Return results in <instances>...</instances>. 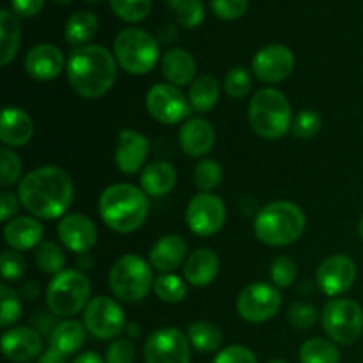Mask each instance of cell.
<instances>
[{"mask_svg":"<svg viewBox=\"0 0 363 363\" xmlns=\"http://www.w3.org/2000/svg\"><path fill=\"white\" fill-rule=\"evenodd\" d=\"M21 208L38 220H57L67 215L74 197L73 179L57 165L30 170L18 184Z\"/></svg>","mask_w":363,"mask_h":363,"instance_id":"obj_1","label":"cell"},{"mask_svg":"<svg viewBox=\"0 0 363 363\" xmlns=\"http://www.w3.org/2000/svg\"><path fill=\"white\" fill-rule=\"evenodd\" d=\"M66 74L80 98H103L117 80L116 55L99 45L78 46L67 57Z\"/></svg>","mask_w":363,"mask_h":363,"instance_id":"obj_2","label":"cell"},{"mask_svg":"<svg viewBox=\"0 0 363 363\" xmlns=\"http://www.w3.org/2000/svg\"><path fill=\"white\" fill-rule=\"evenodd\" d=\"M98 211L103 223L113 233L131 234L147 220L149 195L135 184H112L99 197Z\"/></svg>","mask_w":363,"mask_h":363,"instance_id":"obj_3","label":"cell"},{"mask_svg":"<svg viewBox=\"0 0 363 363\" xmlns=\"http://www.w3.org/2000/svg\"><path fill=\"white\" fill-rule=\"evenodd\" d=\"M305 225L307 218L300 206L289 201H275L257 211L254 220V234L268 247H289L300 240Z\"/></svg>","mask_w":363,"mask_h":363,"instance_id":"obj_4","label":"cell"},{"mask_svg":"<svg viewBox=\"0 0 363 363\" xmlns=\"http://www.w3.org/2000/svg\"><path fill=\"white\" fill-rule=\"evenodd\" d=\"M293 119L289 99L277 89H261L248 103V121L252 130L266 140H279L286 137L293 126Z\"/></svg>","mask_w":363,"mask_h":363,"instance_id":"obj_5","label":"cell"},{"mask_svg":"<svg viewBox=\"0 0 363 363\" xmlns=\"http://www.w3.org/2000/svg\"><path fill=\"white\" fill-rule=\"evenodd\" d=\"M108 287L117 300L138 303L155 287L152 266L135 254L123 255L110 268Z\"/></svg>","mask_w":363,"mask_h":363,"instance_id":"obj_6","label":"cell"},{"mask_svg":"<svg viewBox=\"0 0 363 363\" xmlns=\"http://www.w3.org/2000/svg\"><path fill=\"white\" fill-rule=\"evenodd\" d=\"M91 301V282L80 269H64L46 287V305L57 318L71 319Z\"/></svg>","mask_w":363,"mask_h":363,"instance_id":"obj_7","label":"cell"},{"mask_svg":"<svg viewBox=\"0 0 363 363\" xmlns=\"http://www.w3.org/2000/svg\"><path fill=\"white\" fill-rule=\"evenodd\" d=\"M113 55L126 73L138 77L155 69L160 59V45L149 32L130 27L116 35Z\"/></svg>","mask_w":363,"mask_h":363,"instance_id":"obj_8","label":"cell"},{"mask_svg":"<svg viewBox=\"0 0 363 363\" xmlns=\"http://www.w3.org/2000/svg\"><path fill=\"white\" fill-rule=\"evenodd\" d=\"M321 323L332 342L351 346L363 333V308L351 298H332L323 308Z\"/></svg>","mask_w":363,"mask_h":363,"instance_id":"obj_9","label":"cell"},{"mask_svg":"<svg viewBox=\"0 0 363 363\" xmlns=\"http://www.w3.org/2000/svg\"><path fill=\"white\" fill-rule=\"evenodd\" d=\"M282 307V294L279 287L268 282H254L245 287L236 300V311L247 323H266L279 314Z\"/></svg>","mask_w":363,"mask_h":363,"instance_id":"obj_10","label":"cell"},{"mask_svg":"<svg viewBox=\"0 0 363 363\" xmlns=\"http://www.w3.org/2000/svg\"><path fill=\"white\" fill-rule=\"evenodd\" d=\"M84 326L94 339L110 340L126 332V314L113 298L96 296L84 311Z\"/></svg>","mask_w":363,"mask_h":363,"instance_id":"obj_11","label":"cell"},{"mask_svg":"<svg viewBox=\"0 0 363 363\" xmlns=\"http://www.w3.org/2000/svg\"><path fill=\"white\" fill-rule=\"evenodd\" d=\"M145 106L149 116L162 124L186 123L191 113V105L188 96L172 84H156L145 94Z\"/></svg>","mask_w":363,"mask_h":363,"instance_id":"obj_12","label":"cell"},{"mask_svg":"<svg viewBox=\"0 0 363 363\" xmlns=\"http://www.w3.org/2000/svg\"><path fill=\"white\" fill-rule=\"evenodd\" d=\"M186 225L195 236L209 238L223 229L227 209L222 199L215 194H197L186 208Z\"/></svg>","mask_w":363,"mask_h":363,"instance_id":"obj_13","label":"cell"},{"mask_svg":"<svg viewBox=\"0 0 363 363\" xmlns=\"http://www.w3.org/2000/svg\"><path fill=\"white\" fill-rule=\"evenodd\" d=\"M145 363H190V340L174 326L160 328L145 339Z\"/></svg>","mask_w":363,"mask_h":363,"instance_id":"obj_14","label":"cell"},{"mask_svg":"<svg viewBox=\"0 0 363 363\" xmlns=\"http://www.w3.org/2000/svg\"><path fill=\"white\" fill-rule=\"evenodd\" d=\"M318 286L326 296L339 298L346 294L357 280V264L350 255L335 254L326 257L315 272Z\"/></svg>","mask_w":363,"mask_h":363,"instance_id":"obj_15","label":"cell"},{"mask_svg":"<svg viewBox=\"0 0 363 363\" xmlns=\"http://www.w3.org/2000/svg\"><path fill=\"white\" fill-rule=\"evenodd\" d=\"M294 53L284 45H268L252 59V71L262 84H280L294 71Z\"/></svg>","mask_w":363,"mask_h":363,"instance_id":"obj_16","label":"cell"},{"mask_svg":"<svg viewBox=\"0 0 363 363\" xmlns=\"http://www.w3.org/2000/svg\"><path fill=\"white\" fill-rule=\"evenodd\" d=\"M57 236L67 250L74 254H89L98 243V227L82 213H67L57 225Z\"/></svg>","mask_w":363,"mask_h":363,"instance_id":"obj_17","label":"cell"},{"mask_svg":"<svg viewBox=\"0 0 363 363\" xmlns=\"http://www.w3.org/2000/svg\"><path fill=\"white\" fill-rule=\"evenodd\" d=\"M66 62L60 48L50 43H41L28 50L23 59V67L25 73L34 80L50 82L66 69Z\"/></svg>","mask_w":363,"mask_h":363,"instance_id":"obj_18","label":"cell"},{"mask_svg":"<svg viewBox=\"0 0 363 363\" xmlns=\"http://www.w3.org/2000/svg\"><path fill=\"white\" fill-rule=\"evenodd\" d=\"M149 151H151V144L145 135L135 130H121L116 155H113L117 169L126 176H133L144 167Z\"/></svg>","mask_w":363,"mask_h":363,"instance_id":"obj_19","label":"cell"},{"mask_svg":"<svg viewBox=\"0 0 363 363\" xmlns=\"http://www.w3.org/2000/svg\"><path fill=\"white\" fill-rule=\"evenodd\" d=\"M2 353L16 363L35 360L43 354L41 333L30 326H13L2 335Z\"/></svg>","mask_w":363,"mask_h":363,"instance_id":"obj_20","label":"cell"},{"mask_svg":"<svg viewBox=\"0 0 363 363\" xmlns=\"http://www.w3.org/2000/svg\"><path fill=\"white\" fill-rule=\"evenodd\" d=\"M216 133L209 121L195 117L188 119L179 128V145L191 158H202L215 147Z\"/></svg>","mask_w":363,"mask_h":363,"instance_id":"obj_21","label":"cell"},{"mask_svg":"<svg viewBox=\"0 0 363 363\" xmlns=\"http://www.w3.org/2000/svg\"><path fill=\"white\" fill-rule=\"evenodd\" d=\"M186 241L179 234H165L152 245L149 252V264L160 273H174L183 262H186Z\"/></svg>","mask_w":363,"mask_h":363,"instance_id":"obj_22","label":"cell"},{"mask_svg":"<svg viewBox=\"0 0 363 363\" xmlns=\"http://www.w3.org/2000/svg\"><path fill=\"white\" fill-rule=\"evenodd\" d=\"M34 123L28 112L20 106H6L0 119V140L4 147H23L32 140Z\"/></svg>","mask_w":363,"mask_h":363,"instance_id":"obj_23","label":"cell"},{"mask_svg":"<svg viewBox=\"0 0 363 363\" xmlns=\"http://www.w3.org/2000/svg\"><path fill=\"white\" fill-rule=\"evenodd\" d=\"M45 229L34 216H16L4 227V240L11 250L27 252L43 243Z\"/></svg>","mask_w":363,"mask_h":363,"instance_id":"obj_24","label":"cell"},{"mask_svg":"<svg viewBox=\"0 0 363 363\" xmlns=\"http://www.w3.org/2000/svg\"><path fill=\"white\" fill-rule=\"evenodd\" d=\"M184 280L194 287H206L220 272V259L211 248H197L184 262Z\"/></svg>","mask_w":363,"mask_h":363,"instance_id":"obj_25","label":"cell"},{"mask_svg":"<svg viewBox=\"0 0 363 363\" xmlns=\"http://www.w3.org/2000/svg\"><path fill=\"white\" fill-rule=\"evenodd\" d=\"M162 71L167 82L176 87L191 85L197 78V64L190 52L183 48H170L162 57Z\"/></svg>","mask_w":363,"mask_h":363,"instance_id":"obj_26","label":"cell"},{"mask_svg":"<svg viewBox=\"0 0 363 363\" xmlns=\"http://www.w3.org/2000/svg\"><path fill=\"white\" fill-rule=\"evenodd\" d=\"M177 183V172L169 162H152L142 170L140 188L149 197H163L170 194Z\"/></svg>","mask_w":363,"mask_h":363,"instance_id":"obj_27","label":"cell"},{"mask_svg":"<svg viewBox=\"0 0 363 363\" xmlns=\"http://www.w3.org/2000/svg\"><path fill=\"white\" fill-rule=\"evenodd\" d=\"M85 342V326L77 319H64L57 323L50 332V347L71 357L78 353Z\"/></svg>","mask_w":363,"mask_h":363,"instance_id":"obj_28","label":"cell"},{"mask_svg":"<svg viewBox=\"0 0 363 363\" xmlns=\"http://www.w3.org/2000/svg\"><path fill=\"white\" fill-rule=\"evenodd\" d=\"M21 43L20 20L11 11L0 13V66H7L14 60Z\"/></svg>","mask_w":363,"mask_h":363,"instance_id":"obj_29","label":"cell"},{"mask_svg":"<svg viewBox=\"0 0 363 363\" xmlns=\"http://www.w3.org/2000/svg\"><path fill=\"white\" fill-rule=\"evenodd\" d=\"M220 99V84L211 74H199L190 85L188 92V101L191 110L206 113L216 106Z\"/></svg>","mask_w":363,"mask_h":363,"instance_id":"obj_30","label":"cell"},{"mask_svg":"<svg viewBox=\"0 0 363 363\" xmlns=\"http://www.w3.org/2000/svg\"><path fill=\"white\" fill-rule=\"evenodd\" d=\"M99 21L98 16L91 11H77L66 21L64 38L73 46H85L96 34H98Z\"/></svg>","mask_w":363,"mask_h":363,"instance_id":"obj_31","label":"cell"},{"mask_svg":"<svg viewBox=\"0 0 363 363\" xmlns=\"http://www.w3.org/2000/svg\"><path fill=\"white\" fill-rule=\"evenodd\" d=\"M188 340L201 353H215L223 342L222 332L211 321H195L188 326Z\"/></svg>","mask_w":363,"mask_h":363,"instance_id":"obj_32","label":"cell"},{"mask_svg":"<svg viewBox=\"0 0 363 363\" xmlns=\"http://www.w3.org/2000/svg\"><path fill=\"white\" fill-rule=\"evenodd\" d=\"M300 363H340V351L332 340L314 337L300 347Z\"/></svg>","mask_w":363,"mask_h":363,"instance_id":"obj_33","label":"cell"},{"mask_svg":"<svg viewBox=\"0 0 363 363\" xmlns=\"http://www.w3.org/2000/svg\"><path fill=\"white\" fill-rule=\"evenodd\" d=\"M34 261L39 272L46 273V275L55 277L57 273L64 272L66 266V254H64L62 247L57 245L55 241L45 240L34 252Z\"/></svg>","mask_w":363,"mask_h":363,"instance_id":"obj_34","label":"cell"},{"mask_svg":"<svg viewBox=\"0 0 363 363\" xmlns=\"http://www.w3.org/2000/svg\"><path fill=\"white\" fill-rule=\"evenodd\" d=\"M223 179V170L216 160L204 158L195 165L194 183L201 190V194H213V190L220 186Z\"/></svg>","mask_w":363,"mask_h":363,"instance_id":"obj_35","label":"cell"},{"mask_svg":"<svg viewBox=\"0 0 363 363\" xmlns=\"http://www.w3.org/2000/svg\"><path fill=\"white\" fill-rule=\"evenodd\" d=\"M156 296L165 303H179L186 298V282L181 277L174 275V273H162L158 279L155 280V287H152Z\"/></svg>","mask_w":363,"mask_h":363,"instance_id":"obj_36","label":"cell"},{"mask_svg":"<svg viewBox=\"0 0 363 363\" xmlns=\"http://www.w3.org/2000/svg\"><path fill=\"white\" fill-rule=\"evenodd\" d=\"M167 4L176 13L181 27L195 28L204 21L206 11L201 0H167Z\"/></svg>","mask_w":363,"mask_h":363,"instance_id":"obj_37","label":"cell"},{"mask_svg":"<svg viewBox=\"0 0 363 363\" xmlns=\"http://www.w3.org/2000/svg\"><path fill=\"white\" fill-rule=\"evenodd\" d=\"M110 7L126 23H138L149 16L152 0H110Z\"/></svg>","mask_w":363,"mask_h":363,"instance_id":"obj_38","label":"cell"},{"mask_svg":"<svg viewBox=\"0 0 363 363\" xmlns=\"http://www.w3.org/2000/svg\"><path fill=\"white\" fill-rule=\"evenodd\" d=\"M323 126V117L315 110H301L294 116L291 133L298 140H308L315 137Z\"/></svg>","mask_w":363,"mask_h":363,"instance_id":"obj_39","label":"cell"},{"mask_svg":"<svg viewBox=\"0 0 363 363\" xmlns=\"http://www.w3.org/2000/svg\"><path fill=\"white\" fill-rule=\"evenodd\" d=\"M0 184L4 188H11L14 184H20L21 172H23V165H21V160L18 158V155L14 151H11L9 147L0 149Z\"/></svg>","mask_w":363,"mask_h":363,"instance_id":"obj_40","label":"cell"},{"mask_svg":"<svg viewBox=\"0 0 363 363\" xmlns=\"http://www.w3.org/2000/svg\"><path fill=\"white\" fill-rule=\"evenodd\" d=\"M0 301H2V311H0V326L14 325L21 318V300L20 294L7 286L6 282L0 286Z\"/></svg>","mask_w":363,"mask_h":363,"instance_id":"obj_41","label":"cell"},{"mask_svg":"<svg viewBox=\"0 0 363 363\" xmlns=\"http://www.w3.org/2000/svg\"><path fill=\"white\" fill-rule=\"evenodd\" d=\"M223 91L233 99L247 98L252 91V74L245 67H233L223 78Z\"/></svg>","mask_w":363,"mask_h":363,"instance_id":"obj_42","label":"cell"},{"mask_svg":"<svg viewBox=\"0 0 363 363\" xmlns=\"http://www.w3.org/2000/svg\"><path fill=\"white\" fill-rule=\"evenodd\" d=\"M269 277H272L273 286L279 289H287L294 284L298 277V266L289 255H280L272 262L269 268Z\"/></svg>","mask_w":363,"mask_h":363,"instance_id":"obj_43","label":"cell"},{"mask_svg":"<svg viewBox=\"0 0 363 363\" xmlns=\"http://www.w3.org/2000/svg\"><path fill=\"white\" fill-rule=\"evenodd\" d=\"M287 319H289L291 326L298 330H308L318 323L319 314L315 311L314 305L305 303V301H300V303L291 305V308L287 311Z\"/></svg>","mask_w":363,"mask_h":363,"instance_id":"obj_44","label":"cell"},{"mask_svg":"<svg viewBox=\"0 0 363 363\" xmlns=\"http://www.w3.org/2000/svg\"><path fill=\"white\" fill-rule=\"evenodd\" d=\"M0 266H2V277L6 282H16V280L23 279L25 272H27V261L18 250L4 252Z\"/></svg>","mask_w":363,"mask_h":363,"instance_id":"obj_45","label":"cell"},{"mask_svg":"<svg viewBox=\"0 0 363 363\" xmlns=\"http://www.w3.org/2000/svg\"><path fill=\"white\" fill-rule=\"evenodd\" d=\"M211 11L220 20H240L248 9V0H209Z\"/></svg>","mask_w":363,"mask_h":363,"instance_id":"obj_46","label":"cell"},{"mask_svg":"<svg viewBox=\"0 0 363 363\" xmlns=\"http://www.w3.org/2000/svg\"><path fill=\"white\" fill-rule=\"evenodd\" d=\"M135 344L131 339H117L106 350V363H133L135 362Z\"/></svg>","mask_w":363,"mask_h":363,"instance_id":"obj_47","label":"cell"},{"mask_svg":"<svg viewBox=\"0 0 363 363\" xmlns=\"http://www.w3.org/2000/svg\"><path fill=\"white\" fill-rule=\"evenodd\" d=\"M211 363H257V357L248 347L234 344V346H227L222 351H218V354Z\"/></svg>","mask_w":363,"mask_h":363,"instance_id":"obj_48","label":"cell"},{"mask_svg":"<svg viewBox=\"0 0 363 363\" xmlns=\"http://www.w3.org/2000/svg\"><path fill=\"white\" fill-rule=\"evenodd\" d=\"M20 197L14 195L13 191L4 190L2 195H0V220L4 223L11 222L13 218H16L18 211H20Z\"/></svg>","mask_w":363,"mask_h":363,"instance_id":"obj_49","label":"cell"},{"mask_svg":"<svg viewBox=\"0 0 363 363\" xmlns=\"http://www.w3.org/2000/svg\"><path fill=\"white\" fill-rule=\"evenodd\" d=\"M14 14L21 18H32L45 7V0H9Z\"/></svg>","mask_w":363,"mask_h":363,"instance_id":"obj_50","label":"cell"},{"mask_svg":"<svg viewBox=\"0 0 363 363\" xmlns=\"http://www.w3.org/2000/svg\"><path fill=\"white\" fill-rule=\"evenodd\" d=\"M38 363H67V357L66 354L59 353L57 350H53V347H48V350L39 357Z\"/></svg>","mask_w":363,"mask_h":363,"instance_id":"obj_51","label":"cell"},{"mask_svg":"<svg viewBox=\"0 0 363 363\" xmlns=\"http://www.w3.org/2000/svg\"><path fill=\"white\" fill-rule=\"evenodd\" d=\"M158 39L162 43H174L177 39V30L174 25H163L158 32Z\"/></svg>","mask_w":363,"mask_h":363,"instance_id":"obj_52","label":"cell"},{"mask_svg":"<svg viewBox=\"0 0 363 363\" xmlns=\"http://www.w3.org/2000/svg\"><path fill=\"white\" fill-rule=\"evenodd\" d=\"M73 363H106V360H103L98 353L94 351H85V353H80L77 358H74Z\"/></svg>","mask_w":363,"mask_h":363,"instance_id":"obj_53","label":"cell"},{"mask_svg":"<svg viewBox=\"0 0 363 363\" xmlns=\"http://www.w3.org/2000/svg\"><path fill=\"white\" fill-rule=\"evenodd\" d=\"M21 294H23L27 300H34L39 294V286L35 282H28V286H25L23 289H21Z\"/></svg>","mask_w":363,"mask_h":363,"instance_id":"obj_54","label":"cell"},{"mask_svg":"<svg viewBox=\"0 0 363 363\" xmlns=\"http://www.w3.org/2000/svg\"><path fill=\"white\" fill-rule=\"evenodd\" d=\"M77 266L80 269H91L92 268V259L89 254H80L77 259Z\"/></svg>","mask_w":363,"mask_h":363,"instance_id":"obj_55","label":"cell"},{"mask_svg":"<svg viewBox=\"0 0 363 363\" xmlns=\"http://www.w3.org/2000/svg\"><path fill=\"white\" fill-rule=\"evenodd\" d=\"M126 333H128V337H130V339H137V337L142 333L140 325H138V323H128Z\"/></svg>","mask_w":363,"mask_h":363,"instance_id":"obj_56","label":"cell"},{"mask_svg":"<svg viewBox=\"0 0 363 363\" xmlns=\"http://www.w3.org/2000/svg\"><path fill=\"white\" fill-rule=\"evenodd\" d=\"M358 234H360V238L363 240V218L360 220V223H358Z\"/></svg>","mask_w":363,"mask_h":363,"instance_id":"obj_57","label":"cell"},{"mask_svg":"<svg viewBox=\"0 0 363 363\" xmlns=\"http://www.w3.org/2000/svg\"><path fill=\"white\" fill-rule=\"evenodd\" d=\"M55 4H60V6H67V4H71V0H53Z\"/></svg>","mask_w":363,"mask_h":363,"instance_id":"obj_58","label":"cell"},{"mask_svg":"<svg viewBox=\"0 0 363 363\" xmlns=\"http://www.w3.org/2000/svg\"><path fill=\"white\" fill-rule=\"evenodd\" d=\"M269 363H287V362H282V360H273V362H269Z\"/></svg>","mask_w":363,"mask_h":363,"instance_id":"obj_59","label":"cell"},{"mask_svg":"<svg viewBox=\"0 0 363 363\" xmlns=\"http://www.w3.org/2000/svg\"><path fill=\"white\" fill-rule=\"evenodd\" d=\"M87 2H101V0H87Z\"/></svg>","mask_w":363,"mask_h":363,"instance_id":"obj_60","label":"cell"}]
</instances>
